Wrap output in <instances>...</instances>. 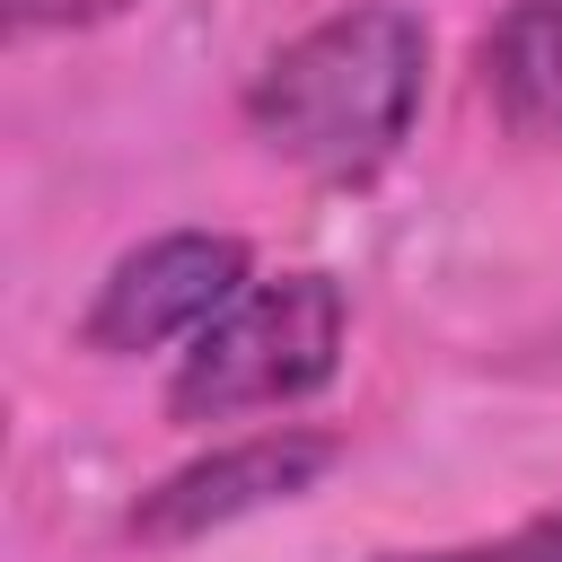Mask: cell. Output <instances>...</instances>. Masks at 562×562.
<instances>
[{"label": "cell", "mask_w": 562, "mask_h": 562, "mask_svg": "<svg viewBox=\"0 0 562 562\" xmlns=\"http://www.w3.org/2000/svg\"><path fill=\"white\" fill-rule=\"evenodd\" d=\"M123 0H9V26L18 35H44V26H97V18H114Z\"/></svg>", "instance_id": "7"}, {"label": "cell", "mask_w": 562, "mask_h": 562, "mask_svg": "<svg viewBox=\"0 0 562 562\" xmlns=\"http://www.w3.org/2000/svg\"><path fill=\"white\" fill-rule=\"evenodd\" d=\"M342 369V290L325 272L246 281L176 360L167 413L176 422H237L263 404H299Z\"/></svg>", "instance_id": "2"}, {"label": "cell", "mask_w": 562, "mask_h": 562, "mask_svg": "<svg viewBox=\"0 0 562 562\" xmlns=\"http://www.w3.org/2000/svg\"><path fill=\"white\" fill-rule=\"evenodd\" d=\"M386 562H562V509L553 518H527L492 544H448V553H386Z\"/></svg>", "instance_id": "6"}, {"label": "cell", "mask_w": 562, "mask_h": 562, "mask_svg": "<svg viewBox=\"0 0 562 562\" xmlns=\"http://www.w3.org/2000/svg\"><path fill=\"white\" fill-rule=\"evenodd\" d=\"M237 290H246V237H228V228H176V237L132 246L97 281V299L79 316V342L88 351H158L176 334L193 342Z\"/></svg>", "instance_id": "3"}, {"label": "cell", "mask_w": 562, "mask_h": 562, "mask_svg": "<svg viewBox=\"0 0 562 562\" xmlns=\"http://www.w3.org/2000/svg\"><path fill=\"white\" fill-rule=\"evenodd\" d=\"M422 79H430L422 18L395 9V0H360V9H334L307 35H290L255 70L246 123L299 176L360 184L404 149V132L422 114Z\"/></svg>", "instance_id": "1"}, {"label": "cell", "mask_w": 562, "mask_h": 562, "mask_svg": "<svg viewBox=\"0 0 562 562\" xmlns=\"http://www.w3.org/2000/svg\"><path fill=\"white\" fill-rule=\"evenodd\" d=\"M483 97L509 132L562 140V0H509L483 35Z\"/></svg>", "instance_id": "5"}, {"label": "cell", "mask_w": 562, "mask_h": 562, "mask_svg": "<svg viewBox=\"0 0 562 562\" xmlns=\"http://www.w3.org/2000/svg\"><path fill=\"white\" fill-rule=\"evenodd\" d=\"M334 457H342L334 430H255V439H228V448L176 465L158 492H140L132 536L140 544H193V536L237 527V518H255L272 501H299Z\"/></svg>", "instance_id": "4"}]
</instances>
